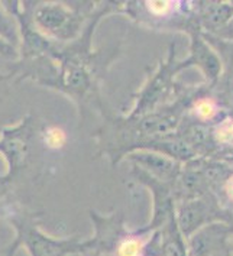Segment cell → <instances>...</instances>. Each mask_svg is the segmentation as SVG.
<instances>
[{
	"label": "cell",
	"mask_w": 233,
	"mask_h": 256,
	"mask_svg": "<svg viewBox=\"0 0 233 256\" xmlns=\"http://www.w3.org/2000/svg\"><path fill=\"white\" fill-rule=\"evenodd\" d=\"M41 212H30L18 202H0V217L14 229V239L6 248V256H14L24 246L30 256H77L94 250L93 239L78 236L52 238L40 229Z\"/></svg>",
	"instance_id": "6da1fadb"
},
{
	"label": "cell",
	"mask_w": 233,
	"mask_h": 256,
	"mask_svg": "<svg viewBox=\"0 0 233 256\" xmlns=\"http://www.w3.org/2000/svg\"><path fill=\"white\" fill-rule=\"evenodd\" d=\"M34 28L55 44L67 45L77 40L94 10L90 3L71 8L62 2H25Z\"/></svg>",
	"instance_id": "7a4b0ae2"
},
{
	"label": "cell",
	"mask_w": 233,
	"mask_h": 256,
	"mask_svg": "<svg viewBox=\"0 0 233 256\" xmlns=\"http://www.w3.org/2000/svg\"><path fill=\"white\" fill-rule=\"evenodd\" d=\"M40 128L34 116H25L14 126L0 128V155L6 161V172L0 176V184L10 187L29 164L32 140Z\"/></svg>",
	"instance_id": "3957f363"
},
{
	"label": "cell",
	"mask_w": 233,
	"mask_h": 256,
	"mask_svg": "<svg viewBox=\"0 0 233 256\" xmlns=\"http://www.w3.org/2000/svg\"><path fill=\"white\" fill-rule=\"evenodd\" d=\"M126 158L132 162L134 166H136L138 170L145 171L146 174H151L161 181H168L177 174L176 161L155 150L139 149L126 155Z\"/></svg>",
	"instance_id": "277c9868"
},
{
	"label": "cell",
	"mask_w": 233,
	"mask_h": 256,
	"mask_svg": "<svg viewBox=\"0 0 233 256\" xmlns=\"http://www.w3.org/2000/svg\"><path fill=\"white\" fill-rule=\"evenodd\" d=\"M204 210L198 202H187L180 208L178 228L182 234L192 236L203 223Z\"/></svg>",
	"instance_id": "5b68a950"
},
{
	"label": "cell",
	"mask_w": 233,
	"mask_h": 256,
	"mask_svg": "<svg viewBox=\"0 0 233 256\" xmlns=\"http://www.w3.org/2000/svg\"><path fill=\"white\" fill-rule=\"evenodd\" d=\"M0 40L8 42L9 45L14 46L19 51L20 46V32L19 25L14 16L4 6V3H0Z\"/></svg>",
	"instance_id": "8992f818"
},
{
	"label": "cell",
	"mask_w": 233,
	"mask_h": 256,
	"mask_svg": "<svg viewBox=\"0 0 233 256\" xmlns=\"http://www.w3.org/2000/svg\"><path fill=\"white\" fill-rule=\"evenodd\" d=\"M40 138L41 142L48 149H61L67 142L66 132L58 126H44L40 128Z\"/></svg>",
	"instance_id": "52a82bcc"
},
{
	"label": "cell",
	"mask_w": 233,
	"mask_h": 256,
	"mask_svg": "<svg viewBox=\"0 0 233 256\" xmlns=\"http://www.w3.org/2000/svg\"><path fill=\"white\" fill-rule=\"evenodd\" d=\"M232 18V8L228 4H210L206 12V22L210 26L216 28L224 25Z\"/></svg>",
	"instance_id": "ba28073f"
},
{
	"label": "cell",
	"mask_w": 233,
	"mask_h": 256,
	"mask_svg": "<svg viewBox=\"0 0 233 256\" xmlns=\"http://www.w3.org/2000/svg\"><path fill=\"white\" fill-rule=\"evenodd\" d=\"M210 138L208 129L203 124H194L188 130H187V136H186V142H188L190 145H202L206 144Z\"/></svg>",
	"instance_id": "9c48e42d"
},
{
	"label": "cell",
	"mask_w": 233,
	"mask_h": 256,
	"mask_svg": "<svg viewBox=\"0 0 233 256\" xmlns=\"http://www.w3.org/2000/svg\"><path fill=\"white\" fill-rule=\"evenodd\" d=\"M145 6L155 16H164L171 9L170 2H145Z\"/></svg>",
	"instance_id": "30bf717a"
},
{
	"label": "cell",
	"mask_w": 233,
	"mask_h": 256,
	"mask_svg": "<svg viewBox=\"0 0 233 256\" xmlns=\"http://www.w3.org/2000/svg\"><path fill=\"white\" fill-rule=\"evenodd\" d=\"M216 136L220 142H229L233 139V122L226 120L223 122L216 130Z\"/></svg>",
	"instance_id": "8fae6325"
},
{
	"label": "cell",
	"mask_w": 233,
	"mask_h": 256,
	"mask_svg": "<svg viewBox=\"0 0 233 256\" xmlns=\"http://www.w3.org/2000/svg\"><path fill=\"white\" fill-rule=\"evenodd\" d=\"M0 58H8V60H19V51L12 46V45H9L8 42H4L3 40H0Z\"/></svg>",
	"instance_id": "7c38bea8"
},
{
	"label": "cell",
	"mask_w": 233,
	"mask_h": 256,
	"mask_svg": "<svg viewBox=\"0 0 233 256\" xmlns=\"http://www.w3.org/2000/svg\"><path fill=\"white\" fill-rule=\"evenodd\" d=\"M196 108H197L198 116L203 118V119H208V118H212V116L214 114V106H213V103L208 102V100H202V102H198Z\"/></svg>",
	"instance_id": "4fadbf2b"
},
{
	"label": "cell",
	"mask_w": 233,
	"mask_h": 256,
	"mask_svg": "<svg viewBox=\"0 0 233 256\" xmlns=\"http://www.w3.org/2000/svg\"><path fill=\"white\" fill-rule=\"evenodd\" d=\"M222 174H223L222 166H212V168H207L206 171L207 178H210V180H218L222 176Z\"/></svg>",
	"instance_id": "5bb4252c"
},
{
	"label": "cell",
	"mask_w": 233,
	"mask_h": 256,
	"mask_svg": "<svg viewBox=\"0 0 233 256\" xmlns=\"http://www.w3.org/2000/svg\"><path fill=\"white\" fill-rule=\"evenodd\" d=\"M226 190H228V194H229V197L233 200V176L229 178V181H228V186H226Z\"/></svg>",
	"instance_id": "9a60e30c"
},
{
	"label": "cell",
	"mask_w": 233,
	"mask_h": 256,
	"mask_svg": "<svg viewBox=\"0 0 233 256\" xmlns=\"http://www.w3.org/2000/svg\"><path fill=\"white\" fill-rule=\"evenodd\" d=\"M8 190H9L8 187H4V186H2V184H0V198H3V197L8 194Z\"/></svg>",
	"instance_id": "2e32d148"
},
{
	"label": "cell",
	"mask_w": 233,
	"mask_h": 256,
	"mask_svg": "<svg viewBox=\"0 0 233 256\" xmlns=\"http://www.w3.org/2000/svg\"><path fill=\"white\" fill-rule=\"evenodd\" d=\"M230 30H232V32H233V19H232V20H230Z\"/></svg>",
	"instance_id": "e0dca14e"
}]
</instances>
